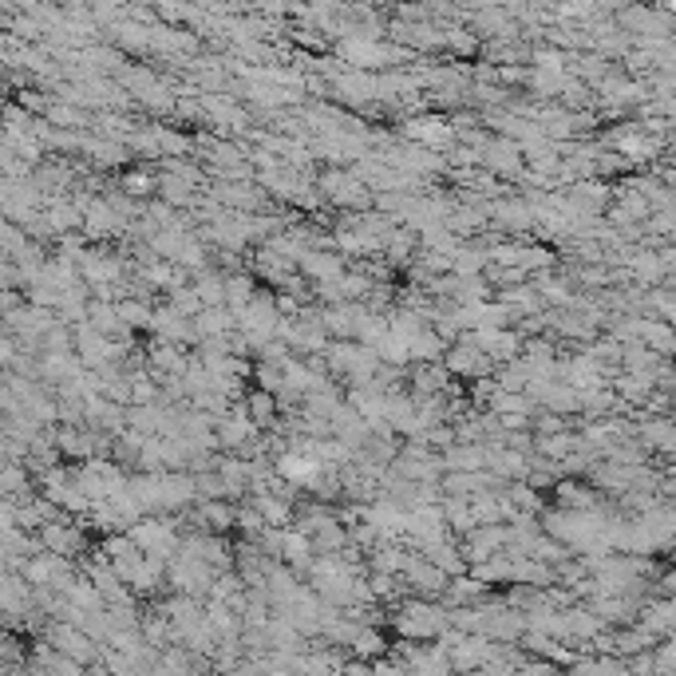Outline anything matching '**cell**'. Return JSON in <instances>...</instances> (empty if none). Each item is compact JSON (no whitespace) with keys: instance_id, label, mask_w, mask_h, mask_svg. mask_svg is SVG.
<instances>
[{"instance_id":"6da1fadb","label":"cell","mask_w":676,"mask_h":676,"mask_svg":"<svg viewBox=\"0 0 676 676\" xmlns=\"http://www.w3.org/2000/svg\"><path fill=\"white\" fill-rule=\"evenodd\" d=\"M447 629H451V617L427 601H408L396 613V633H404L408 641H439Z\"/></svg>"},{"instance_id":"7a4b0ae2","label":"cell","mask_w":676,"mask_h":676,"mask_svg":"<svg viewBox=\"0 0 676 676\" xmlns=\"http://www.w3.org/2000/svg\"><path fill=\"white\" fill-rule=\"evenodd\" d=\"M131 538H135V546H139L147 558H163V562H167V554L178 550L174 530H170L167 522H155V518L135 522V526H131Z\"/></svg>"},{"instance_id":"3957f363","label":"cell","mask_w":676,"mask_h":676,"mask_svg":"<svg viewBox=\"0 0 676 676\" xmlns=\"http://www.w3.org/2000/svg\"><path fill=\"white\" fill-rule=\"evenodd\" d=\"M170 582L178 586V590L186 593H202V590H214V578H210V566L202 562V558H194V554H186L182 550V558L170 566Z\"/></svg>"},{"instance_id":"277c9868","label":"cell","mask_w":676,"mask_h":676,"mask_svg":"<svg viewBox=\"0 0 676 676\" xmlns=\"http://www.w3.org/2000/svg\"><path fill=\"white\" fill-rule=\"evenodd\" d=\"M507 538L510 534L503 526H475L471 538H467V546H463V558L475 562V566H483V562H491L507 546Z\"/></svg>"},{"instance_id":"5b68a950","label":"cell","mask_w":676,"mask_h":676,"mask_svg":"<svg viewBox=\"0 0 676 676\" xmlns=\"http://www.w3.org/2000/svg\"><path fill=\"white\" fill-rule=\"evenodd\" d=\"M277 471H281V479H285V483H297V487H317L325 467H321V459H317L313 451H309V455L289 451V455H281Z\"/></svg>"},{"instance_id":"8992f818","label":"cell","mask_w":676,"mask_h":676,"mask_svg":"<svg viewBox=\"0 0 676 676\" xmlns=\"http://www.w3.org/2000/svg\"><path fill=\"white\" fill-rule=\"evenodd\" d=\"M48 645H52L56 653L72 657V661H95L91 637H87L84 629H76V625H52V633H48Z\"/></svg>"},{"instance_id":"52a82bcc","label":"cell","mask_w":676,"mask_h":676,"mask_svg":"<svg viewBox=\"0 0 676 676\" xmlns=\"http://www.w3.org/2000/svg\"><path fill=\"white\" fill-rule=\"evenodd\" d=\"M40 538H44V550L48 554H60V558H68V554H76L84 542H80V530H72V526H60V522H44L40 526Z\"/></svg>"},{"instance_id":"ba28073f","label":"cell","mask_w":676,"mask_h":676,"mask_svg":"<svg viewBox=\"0 0 676 676\" xmlns=\"http://www.w3.org/2000/svg\"><path fill=\"white\" fill-rule=\"evenodd\" d=\"M337 202H348V206H364L368 202V190H364V182L360 178H352V174H325V182H321Z\"/></svg>"},{"instance_id":"9c48e42d","label":"cell","mask_w":676,"mask_h":676,"mask_svg":"<svg viewBox=\"0 0 676 676\" xmlns=\"http://www.w3.org/2000/svg\"><path fill=\"white\" fill-rule=\"evenodd\" d=\"M408 139H416V143H427V147H443L447 139H451V127L443 123V119H408Z\"/></svg>"},{"instance_id":"30bf717a","label":"cell","mask_w":676,"mask_h":676,"mask_svg":"<svg viewBox=\"0 0 676 676\" xmlns=\"http://www.w3.org/2000/svg\"><path fill=\"white\" fill-rule=\"evenodd\" d=\"M194 325H198V333H202V337H218V333L234 329V325H238V317H234V309L218 305V309H202V317H198Z\"/></svg>"},{"instance_id":"8fae6325","label":"cell","mask_w":676,"mask_h":676,"mask_svg":"<svg viewBox=\"0 0 676 676\" xmlns=\"http://www.w3.org/2000/svg\"><path fill=\"white\" fill-rule=\"evenodd\" d=\"M348 653H356V657H376V661H380V653H384V637H380L376 629H364V625H360V633H356V641L348 645Z\"/></svg>"},{"instance_id":"7c38bea8","label":"cell","mask_w":676,"mask_h":676,"mask_svg":"<svg viewBox=\"0 0 676 676\" xmlns=\"http://www.w3.org/2000/svg\"><path fill=\"white\" fill-rule=\"evenodd\" d=\"M254 297L257 293H254V281H250V277H230V281H226V301H230V309L242 313Z\"/></svg>"},{"instance_id":"4fadbf2b","label":"cell","mask_w":676,"mask_h":676,"mask_svg":"<svg viewBox=\"0 0 676 676\" xmlns=\"http://www.w3.org/2000/svg\"><path fill=\"white\" fill-rule=\"evenodd\" d=\"M254 510L269 522V526H281V522H289V503L285 499H269V495H261L254 503Z\"/></svg>"},{"instance_id":"5bb4252c","label":"cell","mask_w":676,"mask_h":676,"mask_svg":"<svg viewBox=\"0 0 676 676\" xmlns=\"http://www.w3.org/2000/svg\"><path fill=\"white\" fill-rule=\"evenodd\" d=\"M123 190H127V194H135V198H147V194H155V190H159V182H155L151 174L135 170V174H127V178H123Z\"/></svg>"},{"instance_id":"9a60e30c","label":"cell","mask_w":676,"mask_h":676,"mask_svg":"<svg viewBox=\"0 0 676 676\" xmlns=\"http://www.w3.org/2000/svg\"><path fill=\"white\" fill-rule=\"evenodd\" d=\"M305 269L313 273V277H337V257H305Z\"/></svg>"},{"instance_id":"2e32d148","label":"cell","mask_w":676,"mask_h":676,"mask_svg":"<svg viewBox=\"0 0 676 676\" xmlns=\"http://www.w3.org/2000/svg\"><path fill=\"white\" fill-rule=\"evenodd\" d=\"M159 186H163V194H167L170 202H190V186L182 178H163Z\"/></svg>"},{"instance_id":"e0dca14e","label":"cell","mask_w":676,"mask_h":676,"mask_svg":"<svg viewBox=\"0 0 676 676\" xmlns=\"http://www.w3.org/2000/svg\"><path fill=\"white\" fill-rule=\"evenodd\" d=\"M202 518H206L210 526H230V510L218 507V503H206V507H202Z\"/></svg>"},{"instance_id":"ac0fdd59","label":"cell","mask_w":676,"mask_h":676,"mask_svg":"<svg viewBox=\"0 0 676 676\" xmlns=\"http://www.w3.org/2000/svg\"><path fill=\"white\" fill-rule=\"evenodd\" d=\"M518 676H558V673H554V665H546V661H526V665L518 669Z\"/></svg>"}]
</instances>
